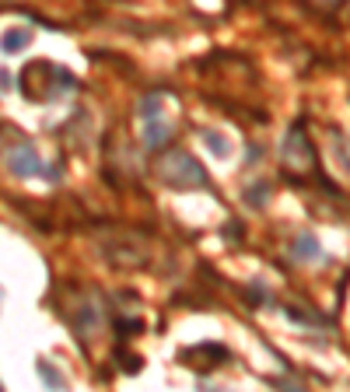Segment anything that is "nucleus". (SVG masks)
Masks as SVG:
<instances>
[{
    "label": "nucleus",
    "instance_id": "obj_4",
    "mask_svg": "<svg viewBox=\"0 0 350 392\" xmlns=\"http://www.w3.org/2000/svg\"><path fill=\"white\" fill-rule=\"evenodd\" d=\"M7 172L11 176H18V179H28V176H42V161H39V154H35V147L28 144V140H21V144H14L11 151H7Z\"/></svg>",
    "mask_w": 350,
    "mask_h": 392
},
{
    "label": "nucleus",
    "instance_id": "obj_18",
    "mask_svg": "<svg viewBox=\"0 0 350 392\" xmlns=\"http://www.w3.org/2000/svg\"><path fill=\"white\" fill-rule=\"evenodd\" d=\"M0 301H4V294H0Z\"/></svg>",
    "mask_w": 350,
    "mask_h": 392
},
{
    "label": "nucleus",
    "instance_id": "obj_7",
    "mask_svg": "<svg viewBox=\"0 0 350 392\" xmlns=\"http://www.w3.org/2000/svg\"><path fill=\"white\" fill-rule=\"evenodd\" d=\"M28 42H32V32H28V28H11V32H4L0 49H4V53H18V49H25Z\"/></svg>",
    "mask_w": 350,
    "mask_h": 392
},
{
    "label": "nucleus",
    "instance_id": "obj_13",
    "mask_svg": "<svg viewBox=\"0 0 350 392\" xmlns=\"http://www.w3.org/2000/svg\"><path fill=\"white\" fill-rule=\"evenodd\" d=\"M39 375H42V382H46V386H53V389H64V386H67V379H64L60 372H53L46 361H39Z\"/></svg>",
    "mask_w": 350,
    "mask_h": 392
},
{
    "label": "nucleus",
    "instance_id": "obj_2",
    "mask_svg": "<svg viewBox=\"0 0 350 392\" xmlns=\"http://www.w3.org/2000/svg\"><path fill=\"white\" fill-rule=\"evenodd\" d=\"M280 161H284V172H287L291 179H298V183L319 176L315 147H312V140L305 137V126H301V123L291 126V133H287V140H284V151H280Z\"/></svg>",
    "mask_w": 350,
    "mask_h": 392
},
{
    "label": "nucleus",
    "instance_id": "obj_9",
    "mask_svg": "<svg viewBox=\"0 0 350 392\" xmlns=\"http://www.w3.org/2000/svg\"><path fill=\"white\" fill-rule=\"evenodd\" d=\"M294 256H298V259H319V242H315L312 235H298Z\"/></svg>",
    "mask_w": 350,
    "mask_h": 392
},
{
    "label": "nucleus",
    "instance_id": "obj_8",
    "mask_svg": "<svg viewBox=\"0 0 350 392\" xmlns=\"http://www.w3.org/2000/svg\"><path fill=\"white\" fill-rule=\"evenodd\" d=\"M169 133H172V130H169L165 123L147 119V126H144V144H147V147H162V144L169 140Z\"/></svg>",
    "mask_w": 350,
    "mask_h": 392
},
{
    "label": "nucleus",
    "instance_id": "obj_12",
    "mask_svg": "<svg viewBox=\"0 0 350 392\" xmlns=\"http://www.w3.org/2000/svg\"><path fill=\"white\" fill-rule=\"evenodd\" d=\"M333 151H337V158H340L344 172H350V140L344 137V133H337V137H333Z\"/></svg>",
    "mask_w": 350,
    "mask_h": 392
},
{
    "label": "nucleus",
    "instance_id": "obj_11",
    "mask_svg": "<svg viewBox=\"0 0 350 392\" xmlns=\"http://www.w3.org/2000/svg\"><path fill=\"white\" fill-rule=\"evenodd\" d=\"M162 102H165V95H162V92L147 95L144 102H140V116H144V119H158V116H162Z\"/></svg>",
    "mask_w": 350,
    "mask_h": 392
},
{
    "label": "nucleus",
    "instance_id": "obj_16",
    "mask_svg": "<svg viewBox=\"0 0 350 392\" xmlns=\"http://www.w3.org/2000/svg\"><path fill=\"white\" fill-rule=\"evenodd\" d=\"M266 190H270V186H266V183H260L256 190H249V196H246V200H249V203H256V207H262V203H266Z\"/></svg>",
    "mask_w": 350,
    "mask_h": 392
},
{
    "label": "nucleus",
    "instance_id": "obj_3",
    "mask_svg": "<svg viewBox=\"0 0 350 392\" xmlns=\"http://www.w3.org/2000/svg\"><path fill=\"white\" fill-rule=\"evenodd\" d=\"M228 357H231V354H228V347H221V343H196V347H182V350H179V361L189 365V368H196L200 375L221 368Z\"/></svg>",
    "mask_w": 350,
    "mask_h": 392
},
{
    "label": "nucleus",
    "instance_id": "obj_15",
    "mask_svg": "<svg viewBox=\"0 0 350 392\" xmlns=\"http://www.w3.org/2000/svg\"><path fill=\"white\" fill-rule=\"evenodd\" d=\"M305 4H308L312 11H319V14H333V11H337L344 0H305Z\"/></svg>",
    "mask_w": 350,
    "mask_h": 392
},
{
    "label": "nucleus",
    "instance_id": "obj_17",
    "mask_svg": "<svg viewBox=\"0 0 350 392\" xmlns=\"http://www.w3.org/2000/svg\"><path fill=\"white\" fill-rule=\"evenodd\" d=\"M11 88V74L7 71H0V92H7Z\"/></svg>",
    "mask_w": 350,
    "mask_h": 392
},
{
    "label": "nucleus",
    "instance_id": "obj_10",
    "mask_svg": "<svg viewBox=\"0 0 350 392\" xmlns=\"http://www.w3.org/2000/svg\"><path fill=\"white\" fill-rule=\"evenodd\" d=\"M203 144H207L217 158H228V154H231V144L221 140V133H214V130H203Z\"/></svg>",
    "mask_w": 350,
    "mask_h": 392
},
{
    "label": "nucleus",
    "instance_id": "obj_1",
    "mask_svg": "<svg viewBox=\"0 0 350 392\" xmlns=\"http://www.w3.org/2000/svg\"><path fill=\"white\" fill-rule=\"evenodd\" d=\"M155 176H158L169 190H203V186H207L203 165H200L189 151H182V147H169V151L158 154Z\"/></svg>",
    "mask_w": 350,
    "mask_h": 392
},
{
    "label": "nucleus",
    "instance_id": "obj_6",
    "mask_svg": "<svg viewBox=\"0 0 350 392\" xmlns=\"http://www.w3.org/2000/svg\"><path fill=\"white\" fill-rule=\"evenodd\" d=\"M105 256H109V263H112V267H126V270H133V267H144V263H147V249H144L137 238H130L126 245H119V242H116V245H109V249H105Z\"/></svg>",
    "mask_w": 350,
    "mask_h": 392
},
{
    "label": "nucleus",
    "instance_id": "obj_14",
    "mask_svg": "<svg viewBox=\"0 0 350 392\" xmlns=\"http://www.w3.org/2000/svg\"><path fill=\"white\" fill-rule=\"evenodd\" d=\"M116 329H119V336H123V340H130V336L144 333V322H140V319H119V322H116Z\"/></svg>",
    "mask_w": 350,
    "mask_h": 392
},
{
    "label": "nucleus",
    "instance_id": "obj_5",
    "mask_svg": "<svg viewBox=\"0 0 350 392\" xmlns=\"http://www.w3.org/2000/svg\"><path fill=\"white\" fill-rule=\"evenodd\" d=\"M64 312H67V319H71V326L78 329V336H81V340H91V336L98 333V326H102L98 305H95L91 298H81V301H74V312H71V308H64Z\"/></svg>",
    "mask_w": 350,
    "mask_h": 392
}]
</instances>
